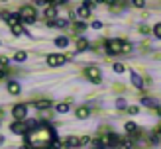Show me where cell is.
I'll list each match as a JSON object with an SVG mask.
<instances>
[{
  "mask_svg": "<svg viewBox=\"0 0 161 149\" xmlns=\"http://www.w3.org/2000/svg\"><path fill=\"white\" fill-rule=\"evenodd\" d=\"M55 143V131L47 124H37L26 133V145L31 149H47Z\"/></svg>",
  "mask_w": 161,
  "mask_h": 149,
  "instance_id": "cell-1",
  "label": "cell"
},
{
  "mask_svg": "<svg viewBox=\"0 0 161 149\" xmlns=\"http://www.w3.org/2000/svg\"><path fill=\"white\" fill-rule=\"evenodd\" d=\"M37 125V120H30V122H14L12 125H10V130L14 131V133H18V136H26V133L31 130V128H36Z\"/></svg>",
  "mask_w": 161,
  "mask_h": 149,
  "instance_id": "cell-2",
  "label": "cell"
},
{
  "mask_svg": "<svg viewBox=\"0 0 161 149\" xmlns=\"http://www.w3.org/2000/svg\"><path fill=\"white\" fill-rule=\"evenodd\" d=\"M18 16H20V22H24V24H34L36 18H37V14H36V10L31 6H24Z\"/></svg>",
  "mask_w": 161,
  "mask_h": 149,
  "instance_id": "cell-3",
  "label": "cell"
},
{
  "mask_svg": "<svg viewBox=\"0 0 161 149\" xmlns=\"http://www.w3.org/2000/svg\"><path fill=\"white\" fill-rule=\"evenodd\" d=\"M120 136H116V133H108V136H104L102 139L96 141V145H104V147H118L120 143Z\"/></svg>",
  "mask_w": 161,
  "mask_h": 149,
  "instance_id": "cell-4",
  "label": "cell"
},
{
  "mask_svg": "<svg viewBox=\"0 0 161 149\" xmlns=\"http://www.w3.org/2000/svg\"><path fill=\"white\" fill-rule=\"evenodd\" d=\"M85 75H86L88 81L94 82V84H100L102 82V75H100V69L98 67H86L85 69Z\"/></svg>",
  "mask_w": 161,
  "mask_h": 149,
  "instance_id": "cell-5",
  "label": "cell"
},
{
  "mask_svg": "<svg viewBox=\"0 0 161 149\" xmlns=\"http://www.w3.org/2000/svg\"><path fill=\"white\" fill-rule=\"evenodd\" d=\"M106 51L110 55L122 53V39H108V41H106Z\"/></svg>",
  "mask_w": 161,
  "mask_h": 149,
  "instance_id": "cell-6",
  "label": "cell"
},
{
  "mask_svg": "<svg viewBox=\"0 0 161 149\" xmlns=\"http://www.w3.org/2000/svg\"><path fill=\"white\" fill-rule=\"evenodd\" d=\"M65 61H67V57H63V55H59V53L47 55V65H49V67H59V65H63Z\"/></svg>",
  "mask_w": 161,
  "mask_h": 149,
  "instance_id": "cell-7",
  "label": "cell"
},
{
  "mask_svg": "<svg viewBox=\"0 0 161 149\" xmlns=\"http://www.w3.org/2000/svg\"><path fill=\"white\" fill-rule=\"evenodd\" d=\"M12 114H14V120H16V122H22L24 118H26V114H28V106H26V104H18V106H14Z\"/></svg>",
  "mask_w": 161,
  "mask_h": 149,
  "instance_id": "cell-8",
  "label": "cell"
},
{
  "mask_svg": "<svg viewBox=\"0 0 161 149\" xmlns=\"http://www.w3.org/2000/svg\"><path fill=\"white\" fill-rule=\"evenodd\" d=\"M2 18L8 22V26H10V28L20 26V16H18V14H8V12H2Z\"/></svg>",
  "mask_w": 161,
  "mask_h": 149,
  "instance_id": "cell-9",
  "label": "cell"
},
{
  "mask_svg": "<svg viewBox=\"0 0 161 149\" xmlns=\"http://www.w3.org/2000/svg\"><path fill=\"white\" fill-rule=\"evenodd\" d=\"M75 116L79 118V120H85V118H88V116H91V108H88V106H77V112H75Z\"/></svg>",
  "mask_w": 161,
  "mask_h": 149,
  "instance_id": "cell-10",
  "label": "cell"
},
{
  "mask_svg": "<svg viewBox=\"0 0 161 149\" xmlns=\"http://www.w3.org/2000/svg\"><path fill=\"white\" fill-rule=\"evenodd\" d=\"M69 26V20L65 18H59V20H51L49 22V28H67Z\"/></svg>",
  "mask_w": 161,
  "mask_h": 149,
  "instance_id": "cell-11",
  "label": "cell"
},
{
  "mask_svg": "<svg viewBox=\"0 0 161 149\" xmlns=\"http://www.w3.org/2000/svg\"><path fill=\"white\" fill-rule=\"evenodd\" d=\"M132 84L136 86V88H142V86H143V78L138 73H132Z\"/></svg>",
  "mask_w": 161,
  "mask_h": 149,
  "instance_id": "cell-12",
  "label": "cell"
},
{
  "mask_svg": "<svg viewBox=\"0 0 161 149\" xmlns=\"http://www.w3.org/2000/svg\"><path fill=\"white\" fill-rule=\"evenodd\" d=\"M77 16H79V18H83V20L88 18V16H91V8H86V6L83 4V6H80L79 10H77Z\"/></svg>",
  "mask_w": 161,
  "mask_h": 149,
  "instance_id": "cell-13",
  "label": "cell"
},
{
  "mask_svg": "<svg viewBox=\"0 0 161 149\" xmlns=\"http://www.w3.org/2000/svg\"><path fill=\"white\" fill-rule=\"evenodd\" d=\"M88 49V41L85 37H79L77 39V51H86Z\"/></svg>",
  "mask_w": 161,
  "mask_h": 149,
  "instance_id": "cell-14",
  "label": "cell"
},
{
  "mask_svg": "<svg viewBox=\"0 0 161 149\" xmlns=\"http://www.w3.org/2000/svg\"><path fill=\"white\" fill-rule=\"evenodd\" d=\"M8 92H12V94H20V82L10 81V82H8Z\"/></svg>",
  "mask_w": 161,
  "mask_h": 149,
  "instance_id": "cell-15",
  "label": "cell"
},
{
  "mask_svg": "<svg viewBox=\"0 0 161 149\" xmlns=\"http://www.w3.org/2000/svg\"><path fill=\"white\" fill-rule=\"evenodd\" d=\"M142 104H143V106H149V108H157V106H159V104H157V100L147 98V96H146V98H142Z\"/></svg>",
  "mask_w": 161,
  "mask_h": 149,
  "instance_id": "cell-16",
  "label": "cell"
},
{
  "mask_svg": "<svg viewBox=\"0 0 161 149\" xmlns=\"http://www.w3.org/2000/svg\"><path fill=\"white\" fill-rule=\"evenodd\" d=\"M65 147H80L79 137H69V139L65 141Z\"/></svg>",
  "mask_w": 161,
  "mask_h": 149,
  "instance_id": "cell-17",
  "label": "cell"
},
{
  "mask_svg": "<svg viewBox=\"0 0 161 149\" xmlns=\"http://www.w3.org/2000/svg\"><path fill=\"white\" fill-rule=\"evenodd\" d=\"M55 45H57V47H67L69 45V39L65 35H59L57 39H55Z\"/></svg>",
  "mask_w": 161,
  "mask_h": 149,
  "instance_id": "cell-18",
  "label": "cell"
},
{
  "mask_svg": "<svg viewBox=\"0 0 161 149\" xmlns=\"http://www.w3.org/2000/svg\"><path fill=\"white\" fill-rule=\"evenodd\" d=\"M12 34H14L16 37H20V35H26L28 31L24 29V28H22V24H20V26H16V28H12Z\"/></svg>",
  "mask_w": 161,
  "mask_h": 149,
  "instance_id": "cell-19",
  "label": "cell"
},
{
  "mask_svg": "<svg viewBox=\"0 0 161 149\" xmlns=\"http://www.w3.org/2000/svg\"><path fill=\"white\" fill-rule=\"evenodd\" d=\"M26 59H28V53L26 51H18V53L14 55V61H18V63H24Z\"/></svg>",
  "mask_w": 161,
  "mask_h": 149,
  "instance_id": "cell-20",
  "label": "cell"
},
{
  "mask_svg": "<svg viewBox=\"0 0 161 149\" xmlns=\"http://www.w3.org/2000/svg\"><path fill=\"white\" fill-rule=\"evenodd\" d=\"M34 106L39 108V110H45V108H49V106H51V102H49V100H39V102H36Z\"/></svg>",
  "mask_w": 161,
  "mask_h": 149,
  "instance_id": "cell-21",
  "label": "cell"
},
{
  "mask_svg": "<svg viewBox=\"0 0 161 149\" xmlns=\"http://www.w3.org/2000/svg\"><path fill=\"white\" fill-rule=\"evenodd\" d=\"M118 149H132V141H128V139H120Z\"/></svg>",
  "mask_w": 161,
  "mask_h": 149,
  "instance_id": "cell-22",
  "label": "cell"
},
{
  "mask_svg": "<svg viewBox=\"0 0 161 149\" xmlns=\"http://www.w3.org/2000/svg\"><path fill=\"white\" fill-rule=\"evenodd\" d=\"M55 14H57V10H55V6H49V8L45 10V16H47L49 20H53V18H55Z\"/></svg>",
  "mask_w": 161,
  "mask_h": 149,
  "instance_id": "cell-23",
  "label": "cell"
},
{
  "mask_svg": "<svg viewBox=\"0 0 161 149\" xmlns=\"http://www.w3.org/2000/svg\"><path fill=\"white\" fill-rule=\"evenodd\" d=\"M124 128H126V131H128V133H134L136 130H138V125H136L134 122H126V125H124Z\"/></svg>",
  "mask_w": 161,
  "mask_h": 149,
  "instance_id": "cell-24",
  "label": "cell"
},
{
  "mask_svg": "<svg viewBox=\"0 0 161 149\" xmlns=\"http://www.w3.org/2000/svg\"><path fill=\"white\" fill-rule=\"evenodd\" d=\"M55 108H57V112H59V114H65V112H69V104H57Z\"/></svg>",
  "mask_w": 161,
  "mask_h": 149,
  "instance_id": "cell-25",
  "label": "cell"
},
{
  "mask_svg": "<svg viewBox=\"0 0 161 149\" xmlns=\"http://www.w3.org/2000/svg\"><path fill=\"white\" fill-rule=\"evenodd\" d=\"M116 106H118L120 110H126V108H128V104H126L124 98H118V100H116Z\"/></svg>",
  "mask_w": 161,
  "mask_h": 149,
  "instance_id": "cell-26",
  "label": "cell"
},
{
  "mask_svg": "<svg viewBox=\"0 0 161 149\" xmlns=\"http://www.w3.org/2000/svg\"><path fill=\"white\" fill-rule=\"evenodd\" d=\"M73 29H75V31H85V29H86V26H85L83 22H77L75 26H73Z\"/></svg>",
  "mask_w": 161,
  "mask_h": 149,
  "instance_id": "cell-27",
  "label": "cell"
},
{
  "mask_svg": "<svg viewBox=\"0 0 161 149\" xmlns=\"http://www.w3.org/2000/svg\"><path fill=\"white\" fill-rule=\"evenodd\" d=\"M130 51H132V43L122 41V53H130Z\"/></svg>",
  "mask_w": 161,
  "mask_h": 149,
  "instance_id": "cell-28",
  "label": "cell"
},
{
  "mask_svg": "<svg viewBox=\"0 0 161 149\" xmlns=\"http://www.w3.org/2000/svg\"><path fill=\"white\" fill-rule=\"evenodd\" d=\"M126 110H128V114H132V116H136V114L140 112V108H138V106H128Z\"/></svg>",
  "mask_w": 161,
  "mask_h": 149,
  "instance_id": "cell-29",
  "label": "cell"
},
{
  "mask_svg": "<svg viewBox=\"0 0 161 149\" xmlns=\"http://www.w3.org/2000/svg\"><path fill=\"white\" fill-rule=\"evenodd\" d=\"M114 71H116V73H124L126 67L122 65V63H116V65H114Z\"/></svg>",
  "mask_w": 161,
  "mask_h": 149,
  "instance_id": "cell-30",
  "label": "cell"
},
{
  "mask_svg": "<svg viewBox=\"0 0 161 149\" xmlns=\"http://www.w3.org/2000/svg\"><path fill=\"white\" fill-rule=\"evenodd\" d=\"M153 34H155V37H159V39H161V24H157V26L153 28Z\"/></svg>",
  "mask_w": 161,
  "mask_h": 149,
  "instance_id": "cell-31",
  "label": "cell"
},
{
  "mask_svg": "<svg viewBox=\"0 0 161 149\" xmlns=\"http://www.w3.org/2000/svg\"><path fill=\"white\" fill-rule=\"evenodd\" d=\"M100 28H102V22L94 20V22H92V29H100Z\"/></svg>",
  "mask_w": 161,
  "mask_h": 149,
  "instance_id": "cell-32",
  "label": "cell"
},
{
  "mask_svg": "<svg viewBox=\"0 0 161 149\" xmlns=\"http://www.w3.org/2000/svg\"><path fill=\"white\" fill-rule=\"evenodd\" d=\"M79 141H80V147H83V145H86V143H88V137H86V136H83V137H79Z\"/></svg>",
  "mask_w": 161,
  "mask_h": 149,
  "instance_id": "cell-33",
  "label": "cell"
},
{
  "mask_svg": "<svg viewBox=\"0 0 161 149\" xmlns=\"http://www.w3.org/2000/svg\"><path fill=\"white\" fill-rule=\"evenodd\" d=\"M143 4H146L143 0H136V2H134V6H136V8H143Z\"/></svg>",
  "mask_w": 161,
  "mask_h": 149,
  "instance_id": "cell-34",
  "label": "cell"
},
{
  "mask_svg": "<svg viewBox=\"0 0 161 149\" xmlns=\"http://www.w3.org/2000/svg\"><path fill=\"white\" fill-rule=\"evenodd\" d=\"M0 65L6 67V65H8V57H4V55H2V57H0Z\"/></svg>",
  "mask_w": 161,
  "mask_h": 149,
  "instance_id": "cell-35",
  "label": "cell"
},
{
  "mask_svg": "<svg viewBox=\"0 0 161 149\" xmlns=\"http://www.w3.org/2000/svg\"><path fill=\"white\" fill-rule=\"evenodd\" d=\"M140 31H142V34H149V28H147V26H142Z\"/></svg>",
  "mask_w": 161,
  "mask_h": 149,
  "instance_id": "cell-36",
  "label": "cell"
},
{
  "mask_svg": "<svg viewBox=\"0 0 161 149\" xmlns=\"http://www.w3.org/2000/svg\"><path fill=\"white\" fill-rule=\"evenodd\" d=\"M4 77H6V73H4L2 69H0V78H4Z\"/></svg>",
  "mask_w": 161,
  "mask_h": 149,
  "instance_id": "cell-37",
  "label": "cell"
},
{
  "mask_svg": "<svg viewBox=\"0 0 161 149\" xmlns=\"http://www.w3.org/2000/svg\"><path fill=\"white\" fill-rule=\"evenodd\" d=\"M157 114H159V116H161V106H157Z\"/></svg>",
  "mask_w": 161,
  "mask_h": 149,
  "instance_id": "cell-38",
  "label": "cell"
},
{
  "mask_svg": "<svg viewBox=\"0 0 161 149\" xmlns=\"http://www.w3.org/2000/svg\"><path fill=\"white\" fill-rule=\"evenodd\" d=\"M2 143H4V137H2V136H0V145H2Z\"/></svg>",
  "mask_w": 161,
  "mask_h": 149,
  "instance_id": "cell-39",
  "label": "cell"
},
{
  "mask_svg": "<svg viewBox=\"0 0 161 149\" xmlns=\"http://www.w3.org/2000/svg\"><path fill=\"white\" fill-rule=\"evenodd\" d=\"M20 149H31V147H28V145H24V147H20Z\"/></svg>",
  "mask_w": 161,
  "mask_h": 149,
  "instance_id": "cell-40",
  "label": "cell"
},
{
  "mask_svg": "<svg viewBox=\"0 0 161 149\" xmlns=\"http://www.w3.org/2000/svg\"><path fill=\"white\" fill-rule=\"evenodd\" d=\"M0 116H2V108H0Z\"/></svg>",
  "mask_w": 161,
  "mask_h": 149,
  "instance_id": "cell-41",
  "label": "cell"
}]
</instances>
